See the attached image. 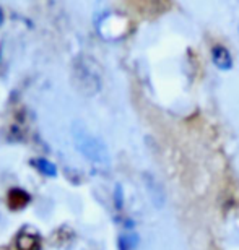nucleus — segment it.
<instances>
[{"instance_id": "f257e3e1", "label": "nucleus", "mask_w": 239, "mask_h": 250, "mask_svg": "<svg viewBox=\"0 0 239 250\" xmlns=\"http://www.w3.org/2000/svg\"><path fill=\"white\" fill-rule=\"evenodd\" d=\"M73 143H75L80 154L93 163L94 166L108 167L111 164V154L106 146V143L101 138L88 132L82 125H75L73 127Z\"/></svg>"}, {"instance_id": "f03ea898", "label": "nucleus", "mask_w": 239, "mask_h": 250, "mask_svg": "<svg viewBox=\"0 0 239 250\" xmlns=\"http://www.w3.org/2000/svg\"><path fill=\"white\" fill-rule=\"evenodd\" d=\"M212 59H213V63H215L220 70H230L233 67L231 54L223 46H215L212 49Z\"/></svg>"}, {"instance_id": "7ed1b4c3", "label": "nucleus", "mask_w": 239, "mask_h": 250, "mask_svg": "<svg viewBox=\"0 0 239 250\" xmlns=\"http://www.w3.org/2000/svg\"><path fill=\"white\" fill-rule=\"evenodd\" d=\"M7 203L12 209H22L29 203V195L23 188H12L7 195Z\"/></svg>"}, {"instance_id": "20e7f679", "label": "nucleus", "mask_w": 239, "mask_h": 250, "mask_svg": "<svg viewBox=\"0 0 239 250\" xmlns=\"http://www.w3.org/2000/svg\"><path fill=\"white\" fill-rule=\"evenodd\" d=\"M39 237L31 232H22L17 237V250H39Z\"/></svg>"}, {"instance_id": "39448f33", "label": "nucleus", "mask_w": 239, "mask_h": 250, "mask_svg": "<svg viewBox=\"0 0 239 250\" xmlns=\"http://www.w3.org/2000/svg\"><path fill=\"white\" fill-rule=\"evenodd\" d=\"M148 181H150V184L147 186V188H148V193H150V197L153 200V203H155L156 207H163L164 197H163L161 188H159V186L155 181H152V177H148Z\"/></svg>"}, {"instance_id": "423d86ee", "label": "nucleus", "mask_w": 239, "mask_h": 250, "mask_svg": "<svg viewBox=\"0 0 239 250\" xmlns=\"http://www.w3.org/2000/svg\"><path fill=\"white\" fill-rule=\"evenodd\" d=\"M34 166H36L39 171L47 177H54L57 174L56 166H54L51 161H47V159H36V161H34Z\"/></svg>"}, {"instance_id": "0eeeda50", "label": "nucleus", "mask_w": 239, "mask_h": 250, "mask_svg": "<svg viewBox=\"0 0 239 250\" xmlns=\"http://www.w3.org/2000/svg\"><path fill=\"white\" fill-rule=\"evenodd\" d=\"M2 21H3V15H2V10H0V24H2Z\"/></svg>"}]
</instances>
